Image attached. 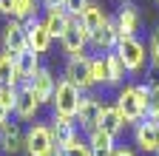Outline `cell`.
I'll use <instances>...</instances> for the list:
<instances>
[{"label": "cell", "instance_id": "obj_7", "mask_svg": "<svg viewBox=\"0 0 159 156\" xmlns=\"http://www.w3.org/2000/svg\"><path fill=\"white\" fill-rule=\"evenodd\" d=\"M99 114H102V100H99L97 94H83V100H80V111H77V128H80V133H91V131H97V125H99Z\"/></svg>", "mask_w": 159, "mask_h": 156}, {"label": "cell", "instance_id": "obj_13", "mask_svg": "<svg viewBox=\"0 0 159 156\" xmlns=\"http://www.w3.org/2000/svg\"><path fill=\"white\" fill-rule=\"evenodd\" d=\"M26 148V133L17 122H3L0 125V150L9 153V156H17L23 153Z\"/></svg>", "mask_w": 159, "mask_h": 156}, {"label": "cell", "instance_id": "obj_3", "mask_svg": "<svg viewBox=\"0 0 159 156\" xmlns=\"http://www.w3.org/2000/svg\"><path fill=\"white\" fill-rule=\"evenodd\" d=\"M26 156H54L57 153V139L51 133L48 122H31V128L26 131Z\"/></svg>", "mask_w": 159, "mask_h": 156}, {"label": "cell", "instance_id": "obj_31", "mask_svg": "<svg viewBox=\"0 0 159 156\" xmlns=\"http://www.w3.org/2000/svg\"><path fill=\"white\" fill-rule=\"evenodd\" d=\"M0 14L11 17V0H0Z\"/></svg>", "mask_w": 159, "mask_h": 156}, {"label": "cell", "instance_id": "obj_34", "mask_svg": "<svg viewBox=\"0 0 159 156\" xmlns=\"http://www.w3.org/2000/svg\"><path fill=\"white\" fill-rule=\"evenodd\" d=\"M54 156H60V148H57V153H54Z\"/></svg>", "mask_w": 159, "mask_h": 156}, {"label": "cell", "instance_id": "obj_19", "mask_svg": "<svg viewBox=\"0 0 159 156\" xmlns=\"http://www.w3.org/2000/svg\"><path fill=\"white\" fill-rule=\"evenodd\" d=\"M40 20H43L46 31L51 34V40H60L71 17L66 14V9H48V11H43V17H40Z\"/></svg>", "mask_w": 159, "mask_h": 156}, {"label": "cell", "instance_id": "obj_33", "mask_svg": "<svg viewBox=\"0 0 159 156\" xmlns=\"http://www.w3.org/2000/svg\"><path fill=\"white\" fill-rule=\"evenodd\" d=\"M9 116H11V111H9L3 102H0V125H3V122H9Z\"/></svg>", "mask_w": 159, "mask_h": 156}, {"label": "cell", "instance_id": "obj_10", "mask_svg": "<svg viewBox=\"0 0 159 156\" xmlns=\"http://www.w3.org/2000/svg\"><path fill=\"white\" fill-rule=\"evenodd\" d=\"M20 122H31V119H37V114H40V102H37V96H34V91H31V85L29 82H23V85H17V100H14V111H11Z\"/></svg>", "mask_w": 159, "mask_h": 156}, {"label": "cell", "instance_id": "obj_29", "mask_svg": "<svg viewBox=\"0 0 159 156\" xmlns=\"http://www.w3.org/2000/svg\"><path fill=\"white\" fill-rule=\"evenodd\" d=\"M148 57H151L153 68H159V29L151 34V40H148Z\"/></svg>", "mask_w": 159, "mask_h": 156}, {"label": "cell", "instance_id": "obj_1", "mask_svg": "<svg viewBox=\"0 0 159 156\" xmlns=\"http://www.w3.org/2000/svg\"><path fill=\"white\" fill-rule=\"evenodd\" d=\"M116 111L122 114L125 125H136L148 116V85H134V82H125L119 88L116 100H114Z\"/></svg>", "mask_w": 159, "mask_h": 156}, {"label": "cell", "instance_id": "obj_22", "mask_svg": "<svg viewBox=\"0 0 159 156\" xmlns=\"http://www.w3.org/2000/svg\"><path fill=\"white\" fill-rule=\"evenodd\" d=\"M105 74H108V85H122L125 82V65L122 60H119V54L116 51H108L105 54Z\"/></svg>", "mask_w": 159, "mask_h": 156}, {"label": "cell", "instance_id": "obj_20", "mask_svg": "<svg viewBox=\"0 0 159 156\" xmlns=\"http://www.w3.org/2000/svg\"><path fill=\"white\" fill-rule=\"evenodd\" d=\"M85 139H88L94 156H111V153L116 150V139H114V136H108L105 131H99V128L91 131V133H85Z\"/></svg>", "mask_w": 159, "mask_h": 156}, {"label": "cell", "instance_id": "obj_12", "mask_svg": "<svg viewBox=\"0 0 159 156\" xmlns=\"http://www.w3.org/2000/svg\"><path fill=\"white\" fill-rule=\"evenodd\" d=\"M57 80H60V77H54L51 68L40 65V71L34 74V80L29 82L40 105H51V100H54V88H57Z\"/></svg>", "mask_w": 159, "mask_h": 156}, {"label": "cell", "instance_id": "obj_11", "mask_svg": "<svg viewBox=\"0 0 159 156\" xmlns=\"http://www.w3.org/2000/svg\"><path fill=\"white\" fill-rule=\"evenodd\" d=\"M26 40H29V48H31L34 54H40V57L48 54V51H51V43H54L40 17H31V20H26Z\"/></svg>", "mask_w": 159, "mask_h": 156}, {"label": "cell", "instance_id": "obj_14", "mask_svg": "<svg viewBox=\"0 0 159 156\" xmlns=\"http://www.w3.org/2000/svg\"><path fill=\"white\" fill-rule=\"evenodd\" d=\"M116 43H119V31H116L114 17H108L105 26H102V29H97V31L91 34L88 48H94L97 54H108V51H114V48H116Z\"/></svg>", "mask_w": 159, "mask_h": 156}, {"label": "cell", "instance_id": "obj_15", "mask_svg": "<svg viewBox=\"0 0 159 156\" xmlns=\"http://www.w3.org/2000/svg\"><path fill=\"white\" fill-rule=\"evenodd\" d=\"M114 23H116L119 37H136V31H139V9L134 3H122L116 17H114Z\"/></svg>", "mask_w": 159, "mask_h": 156}, {"label": "cell", "instance_id": "obj_26", "mask_svg": "<svg viewBox=\"0 0 159 156\" xmlns=\"http://www.w3.org/2000/svg\"><path fill=\"white\" fill-rule=\"evenodd\" d=\"M91 77H94V85H108V74H105V54L91 57Z\"/></svg>", "mask_w": 159, "mask_h": 156}, {"label": "cell", "instance_id": "obj_9", "mask_svg": "<svg viewBox=\"0 0 159 156\" xmlns=\"http://www.w3.org/2000/svg\"><path fill=\"white\" fill-rule=\"evenodd\" d=\"M134 145L145 153H159V122L145 119L134 125Z\"/></svg>", "mask_w": 159, "mask_h": 156}, {"label": "cell", "instance_id": "obj_4", "mask_svg": "<svg viewBox=\"0 0 159 156\" xmlns=\"http://www.w3.org/2000/svg\"><path fill=\"white\" fill-rule=\"evenodd\" d=\"M114 51L119 54V60H122V65H125L128 74H139L145 68L148 48H145V43L139 40V37H119V43H116Z\"/></svg>", "mask_w": 159, "mask_h": 156}, {"label": "cell", "instance_id": "obj_24", "mask_svg": "<svg viewBox=\"0 0 159 156\" xmlns=\"http://www.w3.org/2000/svg\"><path fill=\"white\" fill-rule=\"evenodd\" d=\"M0 85H20L17 82V71H14V57L0 51Z\"/></svg>", "mask_w": 159, "mask_h": 156}, {"label": "cell", "instance_id": "obj_23", "mask_svg": "<svg viewBox=\"0 0 159 156\" xmlns=\"http://www.w3.org/2000/svg\"><path fill=\"white\" fill-rule=\"evenodd\" d=\"M11 17L23 23L31 17H40V0H11Z\"/></svg>", "mask_w": 159, "mask_h": 156}, {"label": "cell", "instance_id": "obj_8", "mask_svg": "<svg viewBox=\"0 0 159 156\" xmlns=\"http://www.w3.org/2000/svg\"><path fill=\"white\" fill-rule=\"evenodd\" d=\"M26 48H29V40H26V23L9 17V23L3 26V31H0V51L17 57L20 51H26Z\"/></svg>", "mask_w": 159, "mask_h": 156}, {"label": "cell", "instance_id": "obj_2", "mask_svg": "<svg viewBox=\"0 0 159 156\" xmlns=\"http://www.w3.org/2000/svg\"><path fill=\"white\" fill-rule=\"evenodd\" d=\"M80 100H83V91H80L74 82H68L66 77H60V80H57V88H54V100H51V108H54V114L77 122Z\"/></svg>", "mask_w": 159, "mask_h": 156}, {"label": "cell", "instance_id": "obj_18", "mask_svg": "<svg viewBox=\"0 0 159 156\" xmlns=\"http://www.w3.org/2000/svg\"><path fill=\"white\" fill-rule=\"evenodd\" d=\"M97 128L116 139V136L122 133L128 125H125V119H122V114L116 111V105H102V114H99V125H97Z\"/></svg>", "mask_w": 159, "mask_h": 156}, {"label": "cell", "instance_id": "obj_30", "mask_svg": "<svg viewBox=\"0 0 159 156\" xmlns=\"http://www.w3.org/2000/svg\"><path fill=\"white\" fill-rule=\"evenodd\" d=\"M63 3H66V0H40L43 11H48V9H63Z\"/></svg>", "mask_w": 159, "mask_h": 156}, {"label": "cell", "instance_id": "obj_28", "mask_svg": "<svg viewBox=\"0 0 159 156\" xmlns=\"http://www.w3.org/2000/svg\"><path fill=\"white\" fill-rule=\"evenodd\" d=\"M88 3H91V0H66L63 9H66V14H68V17H80V14L85 11V6H88Z\"/></svg>", "mask_w": 159, "mask_h": 156}, {"label": "cell", "instance_id": "obj_16", "mask_svg": "<svg viewBox=\"0 0 159 156\" xmlns=\"http://www.w3.org/2000/svg\"><path fill=\"white\" fill-rule=\"evenodd\" d=\"M14 71H17V82H20V85H23V82H31L34 74L40 71V54H34L31 48L20 51V54L14 57Z\"/></svg>", "mask_w": 159, "mask_h": 156}, {"label": "cell", "instance_id": "obj_6", "mask_svg": "<svg viewBox=\"0 0 159 156\" xmlns=\"http://www.w3.org/2000/svg\"><path fill=\"white\" fill-rule=\"evenodd\" d=\"M88 43H91L88 29L83 26V20H80V17H71L68 26H66V31H63V37H60V46H63V51H66L68 57H74V54H85V51H88Z\"/></svg>", "mask_w": 159, "mask_h": 156}, {"label": "cell", "instance_id": "obj_32", "mask_svg": "<svg viewBox=\"0 0 159 156\" xmlns=\"http://www.w3.org/2000/svg\"><path fill=\"white\" fill-rule=\"evenodd\" d=\"M111 156H136V150H131V148H116Z\"/></svg>", "mask_w": 159, "mask_h": 156}, {"label": "cell", "instance_id": "obj_21", "mask_svg": "<svg viewBox=\"0 0 159 156\" xmlns=\"http://www.w3.org/2000/svg\"><path fill=\"white\" fill-rule=\"evenodd\" d=\"M80 20H83V26L88 29V34H94L97 29H102V26H105L108 14L102 11V6H99V3H94V0H91V3L85 6V11L80 14Z\"/></svg>", "mask_w": 159, "mask_h": 156}, {"label": "cell", "instance_id": "obj_25", "mask_svg": "<svg viewBox=\"0 0 159 156\" xmlns=\"http://www.w3.org/2000/svg\"><path fill=\"white\" fill-rule=\"evenodd\" d=\"M60 156H94V150H91L88 139H85L83 133H80V136H74L68 145H63V148H60Z\"/></svg>", "mask_w": 159, "mask_h": 156}, {"label": "cell", "instance_id": "obj_35", "mask_svg": "<svg viewBox=\"0 0 159 156\" xmlns=\"http://www.w3.org/2000/svg\"><path fill=\"white\" fill-rule=\"evenodd\" d=\"M156 3H159V0H156Z\"/></svg>", "mask_w": 159, "mask_h": 156}, {"label": "cell", "instance_id": "obj_5", "mask_svg": "<svg viewBox=\"0 0 159 156\" xmlns=\"http://www.w3.org/2000/svg\"><path fill=\"white\" fill-rule=\"evenodd\" d=\"M63 77L68 82H74L83 94H88L94 88V77H91V57L88 54H74L66 60V68H63Z\"/></svg>", "mask_w": 159, "mask_h": 156}, {"label": "cell", "instance_id": "obj_17", "mask_svg": "<svg viewBox=\"0 0 159 156\" xmlns=\"http://www.w3.org/2000/svg\"><path fill=\"white\" fill-rule=\"evenodd\" d=\"M48 125H51V133H54V139H57V148L68 145V142L74 139V136H80L77 122H74V119H66V116H57V114H51Z\"/></svg>", "mask_w": 159, "mask_h": 156}, {"label": "cell", "instance_id": "obj_27", "mask_svg": "<svg viewBox=\"0 0 159 156\" xmlns=\"http://www.w3.org/2000/svg\"><path fill=\"white\" fill-rule=\"evenodd\" d=\"M148 119L159 122V82L148 85Z\"/></svg>", "mask_w": 159, "mask_h": 156}]
</instances>
